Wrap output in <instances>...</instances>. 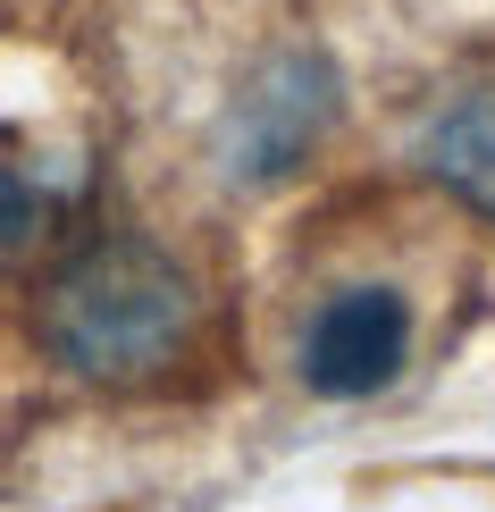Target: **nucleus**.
Masks as SVG:
<instances>
[{"label":"nucleus","mask_w":495,"mask_h":512,"mask_svg":"<svg viewBox=\"0 0 495 512\" xmlns=\"http://www.w3.org/2000/svg\"><path fill=\"white\" fill-rule=\"evenodd\" d=\"M420 168L445 185V194H462L470 210L495 219V93H470V101H454V110L428 118Z\"/></svg>","instance_id":"20e7f679"},{"label":"nucleus","mask_w":495,"mask_h":512,"mask_svg":"<svg viewBox=\"0 0 495 512\" xmlns=\"http://www.w3.org/2000/svg\"><path fill=\"white\" fill-rule=\"evenodd\" d=\"M328 118H336V76H328V59L286 51L277 68H261V84L235 101V118H227V135H219L227 177H235V185L286 177V168L328 135Z\"/></svg>","instance_id":"7ed1b4c3"},{"label":"nucleus","mask_w":495,"mask_h":512,"mask_svg":"<svg viewBox=\"0 0 495 512\" xmlns=\"http://www.w3.org/2000/svg\"><path fill=\"white\" fill-rule=\"evenodd\" d=\"M34 328L76 378H152L193 328V277L143 236H101L42 286Z\"/></svg>","instance_id":"f257e3e1"},{"label":"nucleus","mask_w":495,"mask_h":512,"mask_svg":"<svg viewBox=\"0 0 495 512\" xmlns=\"http://www.w3.org/2000/svg\"><path fill=\"white\" fill-rule=\"evenodd\" d=\"M403 361H412V303L395 286H336L303 328V387L328 403L395 387Z\"/></svg>","instance_id":"f03ea898"}]
</instances>
